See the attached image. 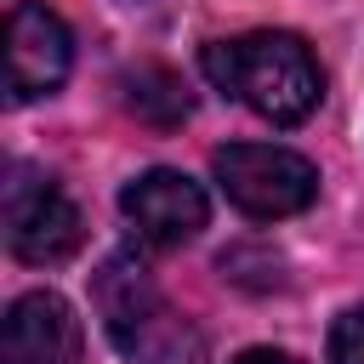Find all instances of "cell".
<instances>
[{
  "instance_id": "3957f363",
  "label": "cell",
  "mask_w": 364,
  "mask_h": 364,
  "mask_svg": "<svg viewBox=\"0 0 364 364\" xmlns=\"http://www.w3.org/2000/svg\"><path fill=\"white\" fill-rule=\"evenodd\" d=\"M210 171H216L222 193H228L245 216H256V222L296 216V210H307L313 193H318L313 159H301V154H290V148H273V142H228V148H216Z\"/></svg>"
},
{
  "instance_id": "52a82bcc",
  "label": "cell",
  "mask_w": 364,
  "mask_h": 364,
  "mask_svg": "<svg viewBox=\"0 0 364 364\" xmlns=\"http://www.w3.org/2000/svg\"><path fill=\"white\" fill-rule=\"evenodd\" d=\"M0 364H80V318L63 296L28 290L6 307Z\"/></svg>"
},
{
  "instance_id": "5b68a950",
  "label": "cell",
  "mask_w": 364,
  "mask_h": 364,
  "mask_svg": "<svg viewBox=\"0 0 364 364\" xmlns=\"http://www.w3.org/2000/svg\"><path fill=\"white\" fill-rule=\"evenodd\" d=\"M68 63H74L68 23L46 0H17L6 17V97L34 102V97L57 91L68 80Z\"/></svg>"
},
{
  "instance_id": "6da1fadb",
  "label": "cell",
  "mask_w": 364,
  "mask_h": 364,
  "mask_svg": "<svg viewBox=\"0 0 364 364\" xmlns=\"http://www.w3.org/2000/svg\"><path fill=\"white\" fill-rule=\"evenodd\" d=\"M205 74H210L216 91L239 97L250 114H262L273 125H301L324 97L318 57L307 51L301 34H284V28L210 40L205 46Z\"/></svg>"
},
{
  "instance_id": "30bf717a",
  "label": "cell",
  "mask_w": 364,
  "mask_h": 364,
  "mask_svg": "<svg viewBox=\"0 0 364 364\" xmlns=\"http://www.w3.org/2000/svg\"><path fill=\"white\" fill-rule=\"evenodd\" d=\"M233 364H296L290 353H273V347H250V353H239Z\"/></svg>"
},
{
  "instance_id": "9c48e42d",
  "label": "cell",
  "mask_w": 364,
  "mask_h": 364,
  "mask_svg": "<svg viewBox=\"0 0 364 364\" xmlns=\"http://www.w3.org/2000/svg\"><path fill=\"white\" fill-rule=\"evenodd\" d=\"M330 364H364V307H347L330 330Z\"/></svg>"
},
{
  "instance_id": "ba28073f",
  "label": "cell",
  "mask_w": 364,
  "mask_h": 364,
  "mask_svg": "<svg viewBox=\"0 0 364 364\" xmlns=\"http://www.w3.org/2000/svg\"><path fill=\"white\" fill-rule=\"evenodd\" d=\"M119 97H125V108H131L142 125H154V131H171V125H182V119L193 114L182 80L165 74V68H131V74L119 80Z\"/></svg>"
},
{
  "instance_id": "8992f818",
  "label": "cell",
  "mask_w": 364,
  "mask_h": 364,
  "mask_svg": "<svg viewBox=\"0 0 364 364\" xmlns=\"http://www.w3.org/2000/svg\"><path fill=\"white\" fill-rule=\"evenodd\" d=\"M119 210H125V222L136 228V239H142V245H159V250L188 245V239L205 228V216H210L205 188H199L193 176H182V171H142V176L119 193Z\"/></svg>"
},
{
  "instance_id": "277c9868",
  "label": "cell",
  "mask_w": 364,
  "mask_h": 364,
  "mask_svg": "<svg viewBox=\"0 0 364 364\" xmlns=\"http://www.w3.org/2000/svg\"><path fill=\"white\" fill-rule=\"evenodd\" d=\"M85 239V222H80V205L40 171H23L11 165V182H6V250L28 267H51V262H68Z\"/></svg>"
},
{
  "instance_id": "7a4b0ae2",
  "label": "cell",
  "mask_w": 364,
  "mask_h": 364,
  "mask_svg": "<svg viewBox=\"0 0 364 364\" xmlns=\"http://www.w3.org/2000/svg\"><path fill=\"white\" fill-rule=\"evenodd\" d=\"M91 290H97V313H102V324H108V336L125 358H142V364H188L193 358V336L165 307V296L154 290L142 262L108 256L97 267Z\"/></svg>"
}]
</instances>
